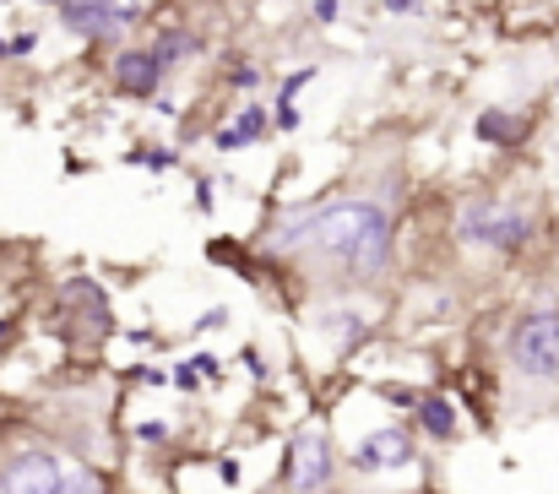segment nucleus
Returning a JSON list of instances; mask_svg holds the SVG:
<instances>
[{
	"label": "nucleus",
	"instance_id": "obj_17",
	"mask_svg": "<svg viewBox=\"0 0 559 494\" xmlns=\"http://www.w3.org/2000/svg\"><path fill=\"white\" fill-rule=\"evenodd\" d=\"M272 126H277V131H299V109H294V104L283 98V104L272 109Z\"/></svg>",
	"mask_w": 559,
	"mask_h": 494
},
{
	"label": "nucleus",
	"instance_id": "obj_11",
	"mask_svg": "<svg viewBox=\"0 0 559 494\" xmlns=\"http://www.w3.org/2000/svg\"><path fill=\"white\" fill-rule=\"evenodd\" d=\"M321 331H326V342H332L337 353H348V348H359V342L370 337V321H365L359 310H326V316H321Z\"/></svg>",
	"mask_w": 559,
	"mask_h": 494
},
{
	"label": "nucleus",
	"instance_id": "obj_24",
	"mask_svg": "<svg viewBox=\"0 0 559 494\" xmlns=\"http://www.w3.org/2000/svg\"><path fill=\"white\" fill-rule=\"evenodd\" d=\"M337 11H343L337 0H316V16H321V22H337Z\"/></svg>",
	"mask_w": 559,
	"mask_h": 494
},
{
	"label": "nucleus",
	"instance_id": "obj_12",
	"mask_svg": "<svg viewBox=\"0 0 559 494\" xmlns=\"http://www.w3.org/2000/svg\"><path fill=\"white\" fill-rule=\"evenodd\" d=\"M217 369H223V364H217L212 353H195V358H186V364L169 375V386H180V391H201V386H212V380H217Z\"/></svg>",
	"mask_w": 559,
	"mask_h": 494
},
{
	"label": "nucleus",
	"instance_id": "obj_14",
	"mask_svg": "<svg viewBox=\"0 0 559 494\" xmlns=\"http://www.w3.org/2000/svg\"><path fill=\"white\" fill-rule=\"evenodd\" d=\"M478 137H484V142H516V137H522V120H506V109H489V115L478 120Z\"/></svg>",
	"mask_w": 559,
	"mask_h": 494
},
{
	"label": "nucleus",
	"instance_id": "obj_7",
	"mask_svg": "<svg viewBox=\"0 0 559 494\" xmlns=\"http://www.w3.org/2000/svg\"><path fill=\"white\" fill-rule=\"evenodd\" d=\"M60 16L76 38H120L136 22L131 0H60Z\"/></svg>",
	"mask_w": 559,
	"mask_h": 494
},
{
	"label": "nucleus",
	"instance_id": "obj_3",
	"mask_svg": "<svg viewBox=\"0 0 559 494\" xmlns=\"http://www.w3.org/2000/svg\"><path fill=\"white\" fill-rule=\"evenodd\" d=\"M71 468L76 462H66L44 446L11 451L0 462V494H71Z\"/></svg>",
	"mask_w": 559,
	"mask_h": 494
},
{
	"label": "nucleus",
	"instance_id": "obj_18",
	"mask_svg": "<svg viewBox=\"0 0 559 494\" xmlns=\"http://www.w3.org/2000/svg\"><path fill=\"white\" fill-rule=\"evenodd\" d=\"M175 430L169 424H158V419H147V424H136V440H147V446H158V440H169Z\"/></svg>",
	"mask_w": 559,
	"mask_h": 494
},
{
	"label": "nucleus",
	"instance_id": "obj_27",
	"mask_svg": "<svg viewBox=\"0 0 559 494\" xmlns=\"http://www.w3.org/2000/svg\"><path fill=\"white\" fill-rule=\"evenodd\" d=\"M326 494H332V490H326Z\"/></svg>",
	"mask_w": 559,
	"mask_h": 494
},
{
	"label": "nucleus",
	"instance_id": "obj_9",
	"mask_svg": "<svg viewBox=\"0 0 559 494\" xmlns=\"http://www.w3.org/2000/svg\"><path fill=\"white\" fill-rule=\"evenodd\" d=\"M413 413H418V430L429 435V440H456V408H451V397H418L413 402Z\"/></svg>",
	"mask_w": 559,
	"mask_h": 494
},
{
	"label": "nucleus",
	"instance_id": "obj_25",
	"mask_svg": "<svg viewBox=\"0 0 559 494\" xmlns=\"http://www.w3.org/2000/svg\"><path fill=\"white\" fill-rule=\"evenodd\" d=\"M424 0H385V11H418Z\"/></svg>",
	"mask_w": 559,
	"mask_h": 494
},
{
	"label": "nucleus",
	"instance_id": "obj_13",
	"mask_svg": "<svg viewBox=\"0 0 559 494\" xmlns=\"http://www.w3.org/2000/svg\"><path fill=\"white\" fill-rule=\"evenodd\" d=\"M153 55H158V66H164V71H175L186 55H195V38H190V33H164V38L153 44Z\"/></svg>",
	"mask_w": 559,
	"mask_h": 494
},
{
	"label": "nucleus",
	"instance_id": "obj_20",
	"mask_svg": "<svg viewBox=\"0 0 559 494\" xmlns=\"http://www.w3.org/2000/svg\"><path fill=\"white\" fill-rule=\"evenodd\" d=\"M228 82H234V87H245V93H255V87H261V71H250V66H239V71H234Z\"/></svg>",
	"mask_w": 559,
	"mask_h": 494
},
{
	"label": "nucleus",
	"instance_id": "obj_15",
	"mask_svg": "<svg viewBox=\"0 0 559 494\" xmlns=\"http://www.w3.org/2000/svg\"><path fill=\"white\" fill-rule=\"evenodd\" d=\"M126 164H142V168H153V174H169V168L180 164V153H175V148H147V153H131Z\"/></svg>",
	"mask_w": 559,
	"mask_h": 494
},
{
	"label": "nucleus",
	"instance_id": "obj_21",
	"mask_svg": "<svg viewBox=\"0 0 559 494\" xmlns=\"http://www.w3.org/2000/svg\"><path fill=\"white\" fill-rule=\"evenodd\" d=\"M212 327H228V310H223V305H217V310H206V316L195 321V331H212Z\"/></svg>",
	"mask_w": 559,
	"mask_h": 494
},
{
	"label": "nucleus",
	"instance_id": "obj_10",
	"mask_svg": "<svg viewBox=\"0 0 559 494\" xmlns=\"http://www.w3.org/2000/svg\"><path fill=\"white\" fill-rule=\"evenodd\" d=\"M266 131H272L266 109H261V104H245V109L234 115V126H228V131H217V148H223V153H234V148H245V142H261Z\"/></svg>",
	"mask_w": 559,
	"mask_h": 494
},
{
	"label": "nucleus",
	"instance_id": "obj_23",
	"mask_svg": "<svg viewBox=\"0 0 559 494\" xmlns=\"http://www.w3.org/2000/svg\"><path fill=\"white\" fill-rule=\"evenodd\" d=\"M195 207H201V212H212V179H201V185H195Z\"/></svg>",
	"mask_w": 559,
	"mask_h": 494
},
{
	"label": "nucleus",
	"instance_id": "obj_1",
	"mask_svg": "<svg viewBox=\"0 0 559 494\" xmlns=\"http://www.w3.org/2000/svg\"><path fill=\"white\" fill-rule=\"evenodd\" d=\"M288 250H310L348 278H374L391 261V217L374 201H332L283 228Z\"/></svg>",
	"mask_w": 559,
	"mask_h": 494
},
{
	"label": "nucleus",
	"instance_id": "obj_22",
	"mask_svg": "<svg viewBox=\"0 0 559 494\" xmlns=\"http://www.w3.org/2000/svg\"><path fill=\"white\" fill-rule=\"evenodd\" d=\"M310 77H316V71H294V77H288V82H283V98H288V104H294V93H299V87H305V82H310Z\"/></svg>",
	"mask_w": 559,
	"mask_h": 494
},
{
	"label": "nucleus",
	"instance_id": "obj_16",
	"mask_svg": "<svg viewBox=\"0 0 559 494\" xmlns=\"http://www.w3.org/2000/svg\"><path fill=\"white\" fill-rule=\"evenodd\" d=\"M71 494H109V490H104V479H98L87 462H76V468H71Z\"/></svg>",
	"mask_w": 559,
	"mask_h": 494
},
{
	"label": "nucleus",
	"instance_id": "obj_2",
	"mask_svg": "<svg viewBox=\"0 0 559 494\" xmlns=\"http://www.w3.org/2000/svg\"><path fill=\"white\" fill-rule=\"evenodd\" d=\"M511 364L527 375V380H544L555 386L559 380V316L555 310H533L511 327Z\"/></svg>",
	"mask_w": 559,
	"mask_h": 494
},
{
	"label": "nucleus",
	"instance_id": "obj_4",
	"mask_svg": "<svg viewBox=\"0 0 559 494\" xmlns=\"http://www.w3.org/2000/svg\"><path fill=\"white\" fill-rule=\"evenodd\" d=\"M418 462V446H413V435L402 430V424H374L370 435L348 451V468L359 473V479H385V473H407Z\"/></svg>",
	"mask_w": 559,
	"mask_h": 494
},
{
	"label": "nucleus",
	"instance_id": "obj_5",
	"mask_svg": "<svg viewBox=\"0 0 559 494\" xmlns=\"http://www.w3.org/2000/svg\"><path fill=\"white\" fill-rule=\"evenodd\" d=\"M294 494H326L337 479V451L326 440V430H299L288 440V468H283Z\"/></svg>",
	"mask_w": 559,
	"mask_h": 494
},
{
	"label": "nucleus",
	"instance_id": "obj_19",
	"mask_svg": "<svg viewBox=\"0 0 559 494\" xmlns=\"http://www.w3.org/2000/svg\"><path fill=\"white\" fill-rule=\"evenodd\" d=\"M38 49V33H16V38H5V55H33Z\"/></svg>",
	"mask_w": 559,
	"mask_h": 494
},
{
	"label": "nucleus",
	"instance_id": "obj_26",
	"mask_svg": "<svg viewBox=\"0 0 559 494\" xmlns=\"http://www.w3.org/2000/svg\"><path fill=\"white\" fill-rule=\"evenodd\" d=\"M0 55H5V38H0Z\"/></svg>",
	"mask_w": 559,
	"mask_h": 494
},
{
	"label": "nucleus",
	"instance_id": "obj_8",
	"mask_svg": "<svg viewBox=\"0 0 559 494\" xmlns=\"http://www.w3.org/2000/svg\"><path fill=\"white\" fill-rule=\"evenodd\" d=\"M158 82H164V66H158L153 49H120L115 55V87L120 93L147 98V93H158Z\"/></svg>",
	"mask_w": 559,
	"mask_h": 494
},
{
	"label": "nucleus",
	"instance_id": "obj_6",
	"mask_svg": "<svg viewBox=\"0 0 559 494\" xmlns=\"http://www.w3.org/2000/svg\"><path fill=\"white\" fill-rule=\"evenodd\" d=\"M527 234H533V217L516 212V207H506V201H473V207L462 212V239H467V245L516 250V245H527Z\"/></svg>",
	"mask_w": 559,
	"mask_h": 494
}]
</instances>
